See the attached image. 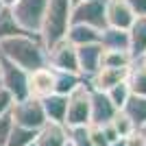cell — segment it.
<instances>
[{
    "label": "cell",
    "instance_id": "1",
    "mask_svg": "<svg viewBox=\"0 0 146 146\" xmlns=\"http://www.w3.org/2000/svg\"><path fill=\"white\" fill-rule=\"evenodd\" d=\"M0 57L9 59L26 72L48 66V52L39 33H24L0 42Z\"/></svg>",
    "mask_w": 146,
    "mask_h": 146
},
{
    "label": "cell",
    "instance_id": "2",
    "mask_svg": "<svg viewBox=\"0 0 146 146\" xmlns=\"http://www.w3.org/2000/svg\"><path fill=\"white\" fill-rule=\"evenodd\" d=\"M70 24H72V0H48L42 29H39V37L46 50L59 44L61 39H66Z\"/></svg>",
    "mask_w": 146,
    "mask_h": 146
},
{
    "label": "cell",
    "instance_id": "3",
    "mask_svg": "<svg viewBox=\"0 0 146 146\" xmlns=\"http://www.w3.org/2000/svg\"><path fill=\"white\" fill-rule=\"evenodd\" d=\"M11 118L15 124L26 129H33V131H39V129L46 124V113H44L42 100L33 96H26L22 100H15L11 107Z\"/></svg>",
    "mask_w": 146,
    "mask_h": 146
},
{
    "label": "cell",
    "instance_id": "4",
    "mask_svg": "<svg viewBox=\"0 0 146 146\" xmlns=\"http://www.w3.org/2000/svg\"><path fill=\"white\" fill-rule=\"evenodd\" d=\"M0 87L9 92L13 100H22L29 96V72L0 57Z\"/></svg>",
    "mask_w": 146,
    "mask_h": 146
},
{
    "label": "cell",
    "instance_id": "5",
    "mask_svg": "<svg viewBox=\"0 0 146 146\" xmlns=\"http://www.w3.org/2000/svg\"><path fill=\"white\" fill-rule=\"evenodd\" d=\"M63 124H66V129L90 124V85H87V81L68 96V111Z\"/></svg>",
    "mask_w": 146,
    "mask_h": 146
},
{
    "label": "cell",
    "instance_id": "6",
    "mask_svg": "<svg viewBox=\"0 0 146 146\" xmlns=\"http://www.w3.org/2000/svg\"><path fill=\"white\" fill-rule=\"evenodd\" d=\"M48 0H18L11 7L15 20L20 22V26L29 33H39L42 29V20L46 13Z\"/></svg>",
    "mask_w": 146,
    "mask_h": 146
},
{
    "label": "cell",
    "instance_id": "7",
    "mask_svg": "<svg viewBox=\"0 0 146 146\" xmlns=\"http://www.w3.org/2000/svg\"><path fill=\"white\" fill-rule=\"evenodd\" d=\"M105 7H107V0H83V2H76V5H72V22L87 24V26L103 31L107 26Z\"/></svg>",
    "mask_w": 146,
    "mask_h": 146
},
{
    "label": "cell",
    "instance_id": "8",
    "mask_svg": "<svg viewBox=\"0 0 146 146\" xmlns=\"http://www.w3.org/2000/svg\"><path fill=\"white\" fill-rule=\"evenodd\" d=\"M48 66L57 72H72L79 74V59H76V46L68 42V39H61L59 44L50 46L48 50Z\"/></svg>",
    "mask_w": 146,
    "mask_h": 146
},
{
    "label": "cell",
    "instance_id": "9",
    "mask_svg": "<svg viewBox=\"0 0 146 146\" xmlns=\"http://www.w3.org/2000/svg\"><path fill=\"white\" fill-rule=\"evenodd\" d=\"M116 107L109 100L107 92H98L90 87V124H107L116 116Z\"/></svg>",
    "mask_w": 146,
    "mask_h": 146
},
{
    "label": "cell",
    "instance_id": "10",
    "mask_svg": "<svg viewBox=\"0 0 146 146\" xmlns=\"http://www.w3.org/2000/svg\"><path fill=\"white\" fill-rule=\"evenodd\" d=\"M55 92V70L50 66L37 68L29 72V96L33 98H46Z\"/></svg>",
    "mask_w": 146,
    "mask_h": 146
},
{
    "label": "cell",
    "instance_id": "11",
    "mask_svg": "<svg viewBox=\"0 0 146 146\" xmlns=\"http://www.w3.org/2000/svg\"><path fill=\"white\" fill-rule=\"evenodd\" d=\"M105 20H107V26L129 31V26L133 24V20H135V13H133V9L129 7L127 0H107Z\"/></svg>",
    "mask_w": 146,
    "mask_h": 146
},
{
    "label": "cell",
    "instance_id": "12",
    "mask_svg": "<svg viewBox=\"0 0 146 146\" xmlns=\"http://www.w3.org/2000/svg\"><path fill=\"white\" fill-rule=\"evenodd\" d=\"M127 74H129V68H105V66H100L96 72L87 79V85H90L92 90L107 92L113 85L127 81Z\"/></svg>",
    "mask_w": 146,
    "mask_h": 146
},
{
    "label": "cell",
    "instance_id": "13",
    "mask_svg": "<svg viewBox=\"0 0 146 146\" xmlns=\"http://www.w3.org/2000/svg\"><path fill=\"white\" fill-rule=\"evenodd\" d=\"M100 55H103V46H100V44H85V46H76L79 74L85 81L96 72L98 68H100Z\"/></svg>",
    "mask_w": 146,
    "mask_h": 146
},
{
    "label": "cell",
    "instance_id": "14",
    "mask_svg": "<svg viewBox=\"0 0 146 146\" xmlns=\"http://www.w3.org/2000/svg\"><path fill=\"white\" fill-rule=\"evenodd\" d=\"M68 142V129L59 122H46L35 137V146H63Z\"/></svg>",
    "mask_w": 146,
    "mask_h": 146
},
{
    "label": "cell",
    "instance_id": "15",
    "mask_svg": "<svg viewBox=\"0 0 146 146\" xmlns=\"http://www.w3.org/2000/svg\"><path fill=\"white\" fill-rule=\"evenodd\" d=\"M129 52L133 59H140L146 52V15H135L133 24L129 26Z\"/></svg>",
    "mask_w": 146,
    "mask_h": 146
},
{
    "label": "cell",
    "instance_id": "16",
    "mask_svg": "<svg viewBox=\"0 0 146 146\" xmlns=\"http://www.w3.org/2000/svg\"><path fill=\"white\" fill-rule=\"evenodd\" d=\"M66 39L72 46H85V44H98L100 42V31L94 29V26H87V24H76L72 22L70 29L66 33Z\"/></svg>",
    "mask_w": 146,
    "mask_h": 146
},
{
    "label": "cell",
    "instance_id": "17",
    "mask_svg": "<svg viewBox=\"0 0 146 146\" xmlns=\"http://www.w3.org/2000/svg\"><path fill=\"white\" fill-rule=\"evenodd\" d=\"M42 107H44V113H46V120H48V122H59V124H63V122H66L68 96H61V94H50V96L42 98Z\"/></svg>",
    "mask_w": 146,
    "mask_h": 146
},
{
    "label": "cell",
    "instance_id": "18",
    "mask_svg": "<svg viewBox=\"0 0 146 146\" xmlns=\"http://www.w3.org/2000/svg\"><path fill=\"white\" fill-rule=\"evenodd\" d=\"M100 46L105 50H129V31L105 26L100 31Z\"/></svg>",
    "mask_w": 146,
    "mask_h": 146
},
{
    "label": "cell",
    "instance_id": "19",
    "mask_svg": "<svg viewBox=\"0 0 146 146\" xmlns=\"http://www.w3.org/2000/svg\"><path fill=\"white\" fill-rule=\"evenodd\" d=\"M127 83H129L131 94H135V96H146V66L140 59H135L133 63H131L129 74H127Z\"/></svg>",
    "mask_w": 146,
    "mask_h": 146
},
{
    "label": "cell",
    "instance_id": "20",
    "mask_svg": "<svg viewBox=\"0 0 146 146\" xmlns=\"http://www.w3.org/2000/svg\"><path fill=\"white\" fill-rule=\"evenodd\" d=\"M24 33H29V31H24L20 26V22L15 20L11 9L0 7V42L9 39V37H15V35H24Z\"/></svg>",
    "mask_w": 146,
    "mask_h": 146
},
{
    "label": "cell",
    "instance_id": "21",
    "mask_svg": "<svg viewBox=\"0 0 146 146\" xmlns=\"http://www.w3.org/2000/svg\"><path fill=\"white\" fill-rule=\"evenodd\" d=\"M85 79L81 74H72V72H57L55 70V92L52 94H61V96H70L79 85H83Z\"/></svg>",
    "mask_w": 146,
    "mask_h": 146
},
{
    "label": "cell",
    "instance_id": "22",
    "mask_svg": "<svg viewBox=\"0 0 146 146\" xmlns=\"http://www.w3.org/2000/svg\"><path fill=\"white\" fill-rule=\"evenodd\" d=\"M122 111L133 120V124L137 129L144 127L146 124V96H135V94H131V98H129L127 105L122 107Z\"/></svg>",
    "mask_w": 146,
    "mask_h": 146
},
{
    "label": "cell",
    "instance_id": "23",
    "mask_svg": "<svg viewBox=\"0 0 146 146\" xmlns=\"http://www.w3.org/2000/svg\"><path fill=\"white\" fill-rule=\"evenodd\" d=\"M133 55L129 50H105L100 55V66L105 68H131L133 63Z\"/></svg>",
    "mask_w": 146,
    "mask_h": 146
},
{
    "label": "cell",
    "instance_id": "24",
    "mask_svg": "<svg viewBox=\"0 0 146 146\" xmlns=\"http://www.w3.org/2000/svg\"><path fill=\"white\" fill-rule=\"evenodd\" d=\"M37 137V131L33 129H26V127H20L13 122V129H11V135L7 140V146H29L33 144Z\"/></svg>",
    "mask_w": 146,
    "mask_h": 146
},
{
    "label": "cell",
    "instance_id": "25",
    "mask_svg": "<svg viewBox=\"0 0 146 146\" xmlns=\"http://www.w3.org/2000/svg\"><path fill=\"white\" fill-rule=\"evenodd\" d=\"M111 127L116 129L118 137H129V135H131L135 129H137V127L133 124V120H131V118H129L122 109H118V111H116V116L111 118Z\"/></svg>",
    "mask_w": 146,
    "mask_h": 146
},
{
    "label": "cell",
    "instance_id": "26",
    "mask_svg": "<svg viewBox=\"0 0 146 146\" xmlns=\"http://www.w3.org/2000/svg\"><path fill=\"white\" fill-rule=\"evenodd\" d=\"M107 96H109V100L113 103V107H116V109H122V107L127 105V100L131 98L129 83H127V81H122V83L113 85L111 90H107Z\"/></svg>",
    "mask_w": 146,
    "mask_h": 146
},
{
    "label": "cell",
    "instance_id": "27",
    "mask_svg": "<svg viewBox=\"0 0 146 146\" xmlns=\"http://www.w3.org/2000/svg\"><path fill=\"white\" fill-rule=\"evenodd\" d=\"M68 137L74 146H94L87 135V127H72L68 129Z\"/></svg>",
    "mask_w": 146,
    "mask_h": 146
},
{
    "label": "cell",
    "instance_id": "28",
    "mask_svg": "<svg viewBox=\"0 0 146 146\" xmlns=\"http://www.w3.org/2000/svg\"><path fill=\"white\" fill-rule=\"evenodd\" d=\"M11 129H13V118H11V111H7V113L0 116V146H7Z\"/></svg>",
    "mask_w": 146,
    "mask_h": 146
},
{
    "label": "cell",
    "instance_id": "29",
    "mask_svg": "<svg viewBox=\"0 0 146 146\" xmlns=\"http://www.w3.org/2000/svg\"><path fill=\"white\" fill-rule=\"evenodd\" d=\"M13 103H15V100L11 98V94L0 87V116H2V113H7V111H11Z\"/></svg>",
    "mask_w": 146,
    "mask_h": 146
},
{
    "label": "cell",
    "instance_id": "30",
    "mask_svg": "<svg viewBox=\"0 0 146 146\" xmlns=\"http://www.w3.org/2000/svg\"><path fill=\"white\" fill-rule=\"evenodd\" d=\"M124 142H127V146H146V140H144V135H142L140 129H135L129 137H124Z\"/></svg>",
    "mask_w": 146,
    "mask_h": 146
},
{
    "label": "cell",
    "instance_id": "31",
    "mask_svg": "<svg viewBox=\"0 0 146 146\" xmlns=\"http://www.w3.org/2000/svg\"><path fill=\"white\" fill-rule=\"evenodd\" d=\"M135 15H146V0H127Z\"/></svg>",
    "mask_w": 146,
    "mask_h": 146
},
{
    "label": "cell",
    "instance_id": "32",
    "mask_svg": "<svg viewBox=\"0 0 146 146\" xmlns=\"http://www.w3.org/2000/svg\"><path fill=\"white\" fill-rule=\"evenodd\" d=\"M15 2H18V0H0V5H2V7H9V9H11Z\"/></svg>",
    "mask_w": 146,
    "mask_h": 146
},
{
    "label": "cell",
    "instance_id": "33",
    "mask_svg": "<svg viewBox=\"0 0 146 146\" xmlns=\"http://www.w3.org/2000/svg\"><path fill=\"white\" fill-rule=\"evenodd\" d=\"M109 146H127V142H124V137H120V140H116V142H111Z\"/></svg>",
    "mask_w": 146,
    "mask_h": 146
},
{
    "label": "cell",
    "instance_id": "34",
    "mask_svg": "<svg viewBox=\"0 0 146 146\" xmlns=\"http://www.w3.org/2000/svg\"><path fill=\"white\" fill-rule=\"evenodd\" d=\"M140 61H142V63H144V66H146V52H144V55L140 57Z\"/></svg>",
    "mask_w": 146,
    "mask_h": 146
},
{
    "label": "cell",
    "instance_id": "35",
    "mask_svg": "<svg viewBox=\"0 0 146 146\" xmlns=\"http://www.w3.org/2000/svg\"><path fill=\"white\" fill-rule=\"evenodd\" d=\"M63 146H74V144H72V142H70V137H68V142H66V144H63Z\"/></svg>",
    "mask_w": 146,
    "mask_h": 146
},
{
    "label": "cell",
    "instance_id": "36",
    "mask_svg": "<svg viewBox=\"0 0 146 146\" xmlns=\"http://www.w3.org/2000/svg\"><path fill=\"white\" fill-rule=\"evenodd\" d=\"M76 2H83V0H72V5H76Z\"/></svg>",
    "mask_w": 146,
    "mask_h": 146
},
{
    "label": "cell",
    "instance_id": "37",
    "mask_svg": "<svg viewBox=\"0 0 146 146\" xmlns=\"http://www.w3.org/2000/svg\"><path fill=\"white\" fill-rule=\"evenodd\" d=\"M29 146H35V142H33V144H29Z\"/></svg>",
    "mask_w": 146,
    "mask_h": 146
},
{
    "label": "cell",
    "instance_id": "38",
    "mask_svg": "<svg viewBox=\"0 0 146 146\" xmlns=\"http://www.w3.org/2000/svg\"><path fill=\"white\" fill-rule=\"evenodd\" d=\"M0 7H2V5H0Z\"/></svg>",
    "mask_w": 146,
    "mask_h": 146
}]
</instances>
